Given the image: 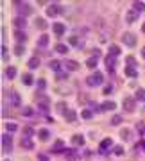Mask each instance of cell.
Instances as JSON below:
<instances>
[{"label": "cell", "mask_w": 145, "mask_h": 161, "mask_svg": "<svg viewBox=\"0 0 145 161\" xmlns=\"http://www.w3.org/2000/svg\"><path fill=\"white\" fill-rule=\"evenodd\" d=\"M91 115H93V113L88 111V109H84V111H82V118H84V120H90V118H91Z\"/></svg>", "instance_id": "cell-39"}, {"label": "cell", "mask_w": 145, "mask_h": 161, "mask_svg": "<svg viewBox=\"0 0 145 161\" xmlns=\"http://www.w3.org/2000/svg\"><path fill=\"white\" fill-rule=\"evenodd\" d=\"M39 66V57H31V61H29V68H38Z\"/></svg>", "instance_id": "cell-23"}, {"label": "cell", "mask_w": 145, "mask_h": 161, "mask_svg": "<svg viewBox=\"0 0 145 161\" xmlns=\"http://www.w3.org/2000/svg\"><path fill=\"white\" fill-rule=\"evenodd\" d=\"M136 100H142V102H145V90H143V88H138V90H136Z\"/></svg>", "instance_id": "cell-20"}, {"label": "cell", "mask_w": 145, "mask_h": 161, "mask_svg": "<svg viewBox=\"0 0 145 161\" xmlns=\"http://www.w3.org/2000/svg\"><path fill=\"white\" fill-rule=\"evenodd\" d=\"M45 86H47V82H45L43 79H39V80H38V88H39V90H45Z\"/></svg>", "instance_id": "cell-44"}, {"label": "cell", "mask_w": 145, "mask_h": 161, "mask_svg": "<svg viewBox=\"0 0 145 161\" xmlns=\"http://www.w3.org/2000/svg\"><path fill=\"white\" fill-rule=\"evenodd\" d=\"M5 75H7L9 79H15V77H16V68H15V66H7V70H5Z\"/></svg>", "instance_id": "cell-19"}, {"label": "cell", "mask_w": 145, "mask_h": 161, "mask_svg": "<svg viewBox=\"0 0 145 161\" xmlns=\"http://www.w3.org/2000/svg\"><path fill=\"white\" fill-rule=\"evenodd\" d=\"M22 115L23 116H31L32 115V107H23V109H22Z\"/></svg>", "instance_id": "cell-35"}, {"label": "cell", "mask_w": 145, "mask_h": 161, "mask_svg": "<svg viewBox=\"0 0 145 161\" xmlns=\"http://www.w3.org/2000/svg\"><path fill=\"white\" fill-rule=\"evenodd\" d=\"M16 7H18V13H20V16H22V18L32 13L31 5H29V4H25V2H22V0H20V2H16Z\"/></svg>", "instance_id": "cell-2"}, {"label": "cell", "mask_w": 145, "mask_h": 161, "mask_svg": "<svg viewBox=\"0 0 145 161\" xmlns=\"http://www.w3.org/2000/svg\"><path fill=\"white\" fill-rule=\"evenodd\" d=\"M11 104L13 106H20V104H22V98H20L16 93H13V95H11Z\"/></svg>", "instance_id": "cell-25"}, {"label": "cell", "mask_w": 145, "mask_h": 161, "mask_svg": "<svg viewBox=\"0 0 145 161\" xmlns=\"http://www.w3.org/2000/svg\"><path fill=\"white\" fill-rule=\"evenodd\" d=\"M39 109H41V111H49V98L39 100Z\"/></svg>", "instance_id": "cell-28"}, {"label": "cell", "mask_w": 145, "mask_h": 161, "mask_svg": "<svg viewBox=\"0 0 145 161\" xmlns=\"http://www.w3.org/2000/svg\"><path fill=\"white\" fill-rule=\"evenodd\" d=\"M142 147H143V149H145V142H142Z\"/></svg>", "instance_id": "cell-52"}, {"label": "cell", "mask_w": 145, "mask_h": 161, "mask_svg": "<svg viewBox=\"0 0 145 161\" xmlns=\"http://www.w3.org/2000/svg\"><path fill=\"white\" fill-rule=\"evenodd\" d=\"M59 149H63V142H61V140H59V142H56V145H54V149H52V150L57 152Z\"/></svg>", "instance_id": "cell-41"}, {"label": "cell", "mask_w": 145, "mask_h": 161, "mask_svg": "<svg viewBox=\"0 0 145 161\" xmlns=\"http://www.w3.org/2000/svg\"><path fill=\"white\" fill-rule=\"evenodd\" d=\"M16 129H18V125H16V124H7V131L13 132V131H16Z\"/></svg>", "instance_id": "cell-46"}, {"label": "cell", "mask_w": 145, "mask_h": 161, "mask_svg": "<svg viewBox=\"0 0 145 161\" xmlns=\"http://www.w3.org/2000/svg\"><path fill=\"white\" fill-rule=\"evenodd\" d=\"M59 66H61V65H59V61H50V68L52 70H59Z\"/></svg>", "instance_id": "cell-42"}, {"label": "cell", "mask_w": 145, "mask_h": 161, "mask_svg": "<svg viewBox=\"0 0 145 161\" xmlns=\"http://www.w3.org/2000/svg\"><path fill=\"white\" fill-rule=\"evenodd\" d=\"M65 118H67V122H75V120H77V115H75L74 109H68L67 113H65Z\"/></svg>", "instance_id": "cell-12"}, {"label": "cell", "mask_w": 145, "mask_h": 161, "mask_svg": "<svg viewBox=\"0 0 145 161\" xmlns=\"http://www.w3.org/2000/svg\"><path fill=\"white\" fill-rule=\"evenodd\" d=\"M38 159H39V161H50L47 156H45V154H39V156H38Z\"/></svg>", "instance_id": "cell-48"}, {"label": "cell", "mask_w": 145, "mask_h": 161, "mask_svg": "<svg viewBox=\"0 0 145 161\" xmlns=\"http://www.w3.org/2000/svg\"><path fill=\"white\" fill-rule=\"evenodd\" d=\"M126 75L127 77H136L138 73H136V70L133 68V66H126Z\"/></svg>", "instance_id": "cell-27"}, {"label": "cell", "mask_w": 145, "mask_h": 161, "mask_svg": "<svg viewBox=\"0 0 145 161\" xmlns=\"http://www.w3.org/2000/svg\"><path fill=\"white\" fill-rule=\"evenodd\" d=\"M122 43H124V45H127V47H134V45H136V36H134V34H131V32H124V36H122Z\"/></svg>", "instance_id": "cell-4"}, {"label": "cell", "mask_w": 145, "mask_h": 161, "mask_svg": "<svg viewBox=\"0 0 145 161\" xmlns=\"http://www.w3.org/2000/svg\"><path fill=\"white\" fill-rule=\"evenodd\" d=\"M104 93H111V86H106V88H104Z\"/></svg>", "instance_id": "cell-49"}, {"label": "cell", "mask_w": 145, "mask_h": 161, "mask_svg": "<svg viewBox=\"0 0 145 161\" xmlns=\"http://www.w3.org/2000/svg\"><path fill=\"white\" fill-rule=\"evenodd\" d=\"M136 20H138V11L131 9V11L127 13V16H126V22H127V23H133V22H136Z\"/></svg>", "instance_id": "cell-9"}, {"label": "cell", "mask_w": 145, "mask_h": 161, "mask_svg": "<svg viewBox=\"0 0 145 161\" xmlns=\"http://www.w3.org/2000/svg\"><path fill=\"white\" fill-rule=\"evenodd\" d=\"M142 31H143V32H145V23H143V25H142Z\"/></svg>", "instance_id": "cell-50"}, {"label": "cell", "mask_w": 145, "mask_h": 161, "mask_svg": "<svg viewBox=\"0 0 145 161\" xmlns=\"http://www.w3.org/2000/svg\"><path fill=\"white\" fill-rule=\"evenodd\" d=\"M142 56H143V57H145V49H143V50H142Z\"/></svg>", "instance_id": "cell-51"}, {"label": "cell", "mask_w": 145, "mask_h": 161, "mask_svg": "<svg viewBox=\"0 0 145 161\" xmlns=\"http://www.w3.org/2000/svg\"><path fill=\"white\" fill-rule=\"evenodd\" d=\"M65 66H67V68H68L70 72H74V70H77V68H79V63H77V61H72V59H68V61L65 63Z\"/></svg>", "instance_id": "cell-15"}, {"label": "cell", "mask_w": 145, "mask_h": 161, "mask_svg": "<svg viewBox=\"0 0 145 161\" xmlns=\"http://www.w3.org/2000/svg\"><path fill=\"white\" fill-rule=\"evenodd\" d=\"M56 107H57V111H59V113H63V115L68 111V109H67V104H65V102H57V106H56Z\"/></svg>", "instance_id": "cell-33"}, {"label": "cell", "mask_w": 145, "mask_h": 161, "mask_svg": "<svg viewBox=\"0 0 145 161\" xmlns=\"http://www.w3.org/2000/svg\"><path fill=\"white\" fill-rule=\"evenodd\" d=\"M20 145H22L23 149H27V150H32V149H34V143H32V140H31V138H27V136L20 140Z\"/></svg>", "instance_id": "cell-6"}, {"label": "cell", "mask_w": 145, "mask_h": 161, "mask_svg": "<svg viewBox=\"0 0 145 161\" xmlns=\"http://www.w3.org/2000/svg\"><path fill=\"white\" fill-rule=\"evenodd\" d=\"M23 134H25V136H31V134H34V129H32L31 125H27V127L23 129Z\"/></svg>", "instance_id": "cell-36"}, {"label": "cell", "mask_w": 145, "mask_h": 161, "mask_svg": "<svg viewBox=\"0 0 145 161\" xmlns=\"http://www.w3.org/2000/svg\"><path fill=\"white\" fill-rule=\"evenodd\" d=\"M57 80H61V79H67V73H65V72H57Z\"/></svg>", "instance_id": "cell-47"}, {"label": "cell", "mask_w": 145, "mask_h": 161, "mask_svg": "<svg viewBox=\"0 0 145 161\" xmlns=\"http://www.w3.org/2000/svg\"><path fill=\"white\" fill-rule=\"evenodd\" d=\"M104 63H106V65H108V68H109L111 72H113V68H115V63H116V57L109 54V56H106V57H104Z\"/></svg>", "instance_id": "cell-8"}, {"label": "cell", "mask_w": 145, "mask_h": 161, "mask_svg": "<svg viewBox=\"0 0 145 161\" xmlns=\"http://www.w3.org/2000/svg\"><path fill=\"white\" fill-rule=\"evenodd\" d=\"M61 11H63V7H61V5L52 4V5H49V7H47V15H49V16H57Z\"/></svg>", "instance_id": "cell-5"}, {"label": "cell", "mask_w": 145, "mask_h": 161, "mask_svg": "<svg viewBox=\"0 0 145 161\" xmlns=\"http://www.w3.org/2000/svg\"><path fill=\"white\" fill-rule=\"evenodd\" d=\"M36 27L38 29H45V27H47V22H45L43 18H36Z\"/></svg>", "instance_id": "cell-32"}, {"label": "cell", "mask_w": 145, "mask_h": 161, "mask_svg": "<svg viewBox=\"0 0 145 161\" xmlns=\"http://www.w3.org/2000/svg\"><path fill=\"white\" fill-rule=\"evenodd\" d=\"M72 143H74V145H84V138L81 136V134H75V136L74 138H72Z\"/></svg>", "instance_id": "cell-17"}, {"label": "cell", "mask_w": 145, "mask_h": 161, "mask_svg": "<svg viewBox=\"0 0 145 161\" xmlns=\"http://www.w3.org/2000/svg\"><path fill=\"white\" fill-rule=\"evenodd\" d=\"M120 122H122V116H118V115H115L113 118H111V124H113V125H118Z\"/></svg>", "instance_id": "cell-37"}, {"label": "cell", "mask_w": 145, "mask_h": 161, "mask_svg": "<svg viewBox=\"0 0 145 161\" xmlns=\"http://www.w3.org/2000/svg\"><path fill=\"white\" fill-rule=\"evenodd\" d=\"M102 79H104V75L100 72H95L93 75H90L88 79H86V82H88V86H98L102 82Z\"/></svg>", "instance_id": "cell-1"}, {"label": "cell", "mask_w": 145, "mask_h": 161, "mask_svg": "<svg viewBox=\"0 0 145 161\" xmlns=\"http://www.w3.org/2000/svg\"><path fill=\"white\" fill-rule=\"evenodd\" d=\"M23 52H25V50H23V47L16 43V47H15V54H16V56H22V54H23Z\"/></svg>", "instance_id": "cell-34"}, {"label": "cell", "mask_w": 145, "mask_h": 161, "mask_svg": "<svg viewBox=\"0 0 145 161\" xmlns=\"http://www.w3.org/2000/svg\"><path fill=\"white\" fill-rule=\"evenodd\" d=\"M111 147V138H106V140H102L100 142V150H102V154L106 152V149H109Z\"/></svg>", "instance_id": "cell-16"}, {"label": "cell", "mask_w": 145, "mask_h": 161, "mask_svg": "<svg viewBox=\"0 0 145 161\" xmlns=\"http://www.w3.org/2000/svg\"><path fill=\"white\" fill-rule=\"evenodd\" d=\"M65 31H67V27H65L63 23H54V32L57 36H61V34H65Z\"/></svg>", "instance_id": "cell-14"}, {"label": "cell", "mask_w": 145, "mask_h": 161, "mask_svg": "<svg viewBox=\"0 0 145 161\" xmlns=\"http://www.w3.org/2000/svg\"><path fill=\"white\" fill-rule=\"evenodd\" d=\"M38 45H39V47H47V45H49V36H47V34L39 36V39H38Z\"/></svg>", "instance_id": "cell-22"}, {"label": "cell", "mask_w": 145, "mask_h": 161, "mask_svg": "<svg viewBox=\"0 0 145 161\" xmlns=\"http://www.w3.org/2000/svg\"><path fill=\"white\" fill-rule=\"evenodd\" d=\"M133 9L138 11V13H140V11H145V4H143V2H134V4H133Z\"/></svg>", "instance_id": "cell-29"}, {"label": "cell", "mask_w": 145, "mask_h": 161, "mask_svg": "<svg viewBox=\"0 0 145 161\" xmlns=\"http://www.w3.org/2000/svg\"><path fill=\"white\" fill-rule=\"evenodd\" d=\"M115 107H116L115 102H111V100H106V102H102L100 111H111V109H115Z\"/></svg>", "instance_id": "cell-10"}, {"label": "cell", "mask_w": 145, "mask_h": 161, "mask_svg": "<svg viewBox=\"0 0 145 161\" xmlns=\"http://www.w3.org/2000/svg\"><path fill=\"white\" fill-rule=\"evenodd\" d=\"M2 150H4V152H11V150H13L11 134H2Z\"/></svg>", "instance_id": "cell-3"}, {"label": "cell", "mask_w": 145, "mask_h": 161, "mask_svg": "<svg viewBox=\"0 0 145 161\" xmlns=\"http://www.w3.org/2000/svg\"><path fill=\"white\" fill-rule=\"evenodd\" d=\"M134 107H136L134 98H124V109L126 111H134Z\"/></svg>", "instance_id": "cell-7"}, {"label": "cell", "mask_w": 145, "mask_h": 161, "mask_svg": "<svg viewBox=\"0 0 145 161\" xmlns=\"http://www.w3.org/2000/svg\"><path fill=\"white\" fill-rule=\"evenodd\" d=\"M109 54L116 57L118 54H120V49H118V45H111V47H109Z\"/></svg>", "instance_id": "cell-30"}, {"label": "cell", "mask_w": 145, "mask_h": 161, "mask_svg": "<svg viewBox=\"0 0 145 161\" xmlns=\"http://www.w3.org/2000/svg\"><path fill=\"white\" fill-rule=\"evenodd\" d=\"M15 38H16V41H20V43H23L25 39H27V36H25L22 31H16V32H15Z\"/></svg>", "instance_id": "cell-21"}, {"label": "cell", "mask_w": 145, "mask_h": 161, "mask_svg": "<svg viewBox=\"0 0 145 161\" xmlns=\"http://www.w3.org/2000/svg\"><path fill=\"white\" fill-rule=\"evenodd\" d=\"M113 152L116 154V156H122V154H124V147H120V145H118V147H115V149H113Z\"/></svg>", "instance_id": "cell-38"}, {"label": "cell", "mask_w": 145, "mask_h": 161, "mask_svg": "<svg viewBox=\"0 0 145 161\" xmlns=\"http://www.w3.org/2000/svg\"><path fill=\"white\" fill-rule=\"evenodd\" d=\"M54 50H56L57 54H67V52H68V49H67V45H63V43H57V45L54 47Z\"/></svg>", "instance_id": "cell-18"}, {"label": "cell", "mask_w": 145, "mask_h": 161, "mask_svg": "<svg viewBox=\"0 0 145 161\" xmlns=\"http://www.w3.org/2000/svg\"><path fill=\"white\" fill-rule=\"evenodd\" d=\"M5 161H9V159H5Z\"/></svg>", "instance_id": "cell-53"}, {"label": "cell", "mask_w": 145, "mask_h": 161, "mask_svg": "<svg viewBox=\"0 0 145 161\" xmlns=\"http://www.w3.org/2000/svg\"><path fill=\"white\" fill-rule=\"evenodd\" d=\"M126 61H127V65H136V59H134L133 56H127V57H126Z\"/></svg>", "instance_id": "cell-43"}, {"label": "cell", "mask_w": 145, "mask_h": 161, "mask_svg": "<svg viewBox=\"0 0 145 161\" xmlns=\"http://www.w3.org/2000/svg\"><path fill=\"white\" fill-rule=\"evenodd\" d=\"M63 154H65V156H67L70 161H75V159H77V152H75V150H72V149H65Z\"/></svg>", "instance_id": "cell-11"}, {"label": "cell", "mask_w": 145, "mask_h": 161, "mask_svg": "<svg viewBox=\"0 0 145 161\" xmlns=\"http://www.w3.org/2000/svg\"><path fill=\"white\" fill-rule=\"evenodd\" d=\"M86 66H88V68H95V66H97V57H88Z\"/></svg>", "instance_id": "cell-31"}, {"label": "cell", "mask_w": 145, "mask_h": 161, "mask_svg": "<svg viewBox=\"0 0 145 161\" xmlns=\"http://www.w3.org/2000/svg\"><path fill=\"white\" fill-rule=\"evenodd\" d=\"M13 23L16 25V29H23V27L27 25V22H25V18H22V16H16V18H15V22H13Z\"/></svg>", "instance_id": "cell-13"}, {"label": "cell", "mask_w": 145, "mask_h": 161, "mask_svg": "<svg viewBox=\"0 0 145 161\" xmlns=\"http://www.w3.org/2000/svg\"><path fill=\"white\" fill-rule=\"evenodd\" d=\"M38 136H39V138H41L43 142H45V140H49V136H50V134H49V131H47V129H39V131H38Z\"/></svg>", "instance_id": "cell-24"}, {"label": "cell", "mask_w": 145, "mask_h": 161, "mask_svg": "<svg viewBox=\"0 0 145 161\" xmlns=\"http://www.w3.org/2000/svg\"><path fill=\"white\" fill-rule=\"evenodd\" d=\"M70 45H74V47L79 45V38H77V36H72V38H70Z\"/></svg>", "instance_id": "cell-45"}, {"label": "cell", "mask_w": 145, "mask_h": 161, "mask_svg": "<svg viewBox=\"0 0 145 161\" xmlns=\"http://www.w3.org/2000/svg\"><path fill=\"white\" fill-rule=\"evenodd\" d=\"M120 136H122L124 140H129V129H122V131H120Z\"/></svg>", "instance_id": "cell-40"}, {"label": "cell", "mask_w": 145, "mask_h": 161, "mask_svg": "<svg viewBox=\"0 0 145 161\" xmlns=\"http://www.w3.org/2000/svg\"><path fill=\"white\" fill-rule=\"evenodd\" d=\"M22 79H23V84H27V86H31L32 82H34V79H32L31 73H25V75H23Z\"/></svg>", "instance_id": "cell-26"}]
</instances>
